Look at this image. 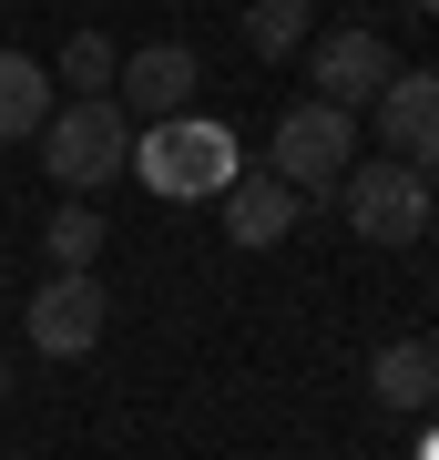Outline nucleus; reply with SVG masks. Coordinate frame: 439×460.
I'll use <instances>...</instances> for the list:
<instances>
[{
  "label": "nucleus",
  "instance_id": "f257e3e1",
  "mask_svg": "<svg viewBox=\"0 0 439 460\" xmlns=\"http://www.w3.org/2000/svg\"><path fill=\"white\" fill-rule=\"evenodd\" d=\"M133 174H144L163 205H205V195H225V184L245 174V154H235L225 123L174 113V123H133Z\"/></svg>",
  "mask_w": 439,
  "mask_h": 460
},
{
  "label": "nucleus",
  "instance_id": "f03ea898",
  "mask_svg": "<svg viewBox=\"0 0 439 460\" xmlns=\"http://www.w3.org/2000/svg\"><path fill=\"white\" fill-rule=\"evenodd\" d=\"M31 144H41V164H51L62 195H102L113 174H133V123H123L113 93H72V113H51Z\"/></svg>",
  "mask_w": 439,
  "mask_h": 460
},
{
  "label": "nucleus",
  "instance_id": "7ed1b4c3",
  "mask_svg": "<svg viewBox=\"0 0 439 460\" xmlns=\"http://www.w3.org/2000/svg\"><path fill=\"white\" fill-rule=\"evenodd\" d=\"M338 205H347V235H368V246H419L429 235V174L399 164V154H368V164L338 174Z\"/></svg>",
  "mask_w": 439,
  "mask_h": 460
},
{
  "label": "nucleus",
  "instance_id": "20e7f679",
  "mask_svg": "<svg viewBox=\"0 0 439 460\" xmlns=\"http://www.w3.org/2000/svg\"><path fill=\"white\" fill-rule=\"evenodd\" d=\"M347 164H358V113L347 102H296V113H277V133H266V174L296 184V195H327Z\"/></svg>",
  "mask_w": 439,
  "mask_h": 460
},
{
  "label": "nucleus",
  "instance_id": "39448f33",
  "mask_svg": "<svg viewBox=\"0 0 439 460\" xmlns=\"http://www.w3.org/2000/svg\"><path fill=\"white\" fill-rule=\"evenodd\" d=\"M195 83H205L195 41H144V51H123L113 102H123V123H174V113H195Z\"/></svg>",
  "mask_w": 439,
  "mask_h": 460
},
{
  "label": "nucleus",
  "instance_id": "423d86ee",
  "mask_svg": "<svg viewBox=\"0 0 439 460\" xmlns=\"http://www.w3.org/2000/svg\"><path fill=\"white\" fill-rule=\"evenodd\" d=\"M102 317H113V296H102L92 266H82V277H51L31 296V348L41 358H82V348H102Z\"/></svg>",
  "mask_w": 439,
  "mask_h": 460
},
{
  "label": "nucleus",
  "instance_id": "0eeeda50",
  "mask_svg": "<svg viewBox=\"0 0 439 460\" xmlns=\"http://www.w3.org/2000/svg\"><path fill=\"white\" fill-rule=\"evenodd\" d=\"M389 72H399V51L378 41L368 21H347V31L317 41V102H347V113H358V102L389 93Z\"/></svg>",
  "mask_w": 439,
  "mask_h": 460
},
{
  "label": "nucleus",
  "instance_id": "6e6552de",
  "mask_svg": "<svg viewBox=\"0 0 439 460\" xmlns=\"http://www.w3.org/2000/svg\"><path fill=\"white\" fill-rule=\"evenodd\" d=\"M378 144H389L399 164L439 174V72H389V93H378Z\"/></svg>",
  "mask_w": 439,
  "mask_h": 460
},
{
  "label": "nucleus",
  "instance_id": "1a4fd4ad",
  "mask_svg": "<svg viewBox=\"0 0 439 460\" xmlns=\"http://www.w3.org/2000/svg\"><path fill=\"white\" fill-rule=\"evenodd\" d=\"M215 205H225V235H235L245 256L286 246V226H296V184H277V174H235Z\"/></svg>",
  "mask_w": 439,
  "mask_h": 460
},
{
  "label": "nucleus",
  "instance_id": "9d476101",
  "mask_svg": "<svg viewBox=\"0 0 439 460\" xmlns=\"http://www.w3.org/2000/svg\"><path fill=\"white\" fill-rule=\"evenodd\" d=\"M368 389L389 399V410H408V420L439 410V348H429V338H389V348L368 358Z\"/></svg>",
  "mask_w": 439,
  "mask_h": 460
},
{
  "label": "nucleus",
  "instance_id": "9b49d317",
  "mask_svg": "<svg viewBox=\"0 0 439 460\" xmlns=\"http://www.w3.org/2000/svg\"><path fill=\"white\" fill-rule=\"evenodd\" d=\"M51 113H62V102H51V62H31V51L0 41V144H31Z\"/></svg>",
  "mask_w": 439,
  "mask_h": 460
},
{
  "label": "nucleus",
  "instance_id": "f8f14e48",
  "mask_svg": "<svg viewBox=\"0 0 439 460\" xmlns=\"http://www.w3.org/2000/svg\"><path fill=\"white\" fill-rule=\"evenodd\" d=\"M102 235H113V226H102V215L82 205V195H62V215L41 226V246H51V277H82V266L102 256Z\"/></svg>",
  "mask_w": 439,
  "mask_h": 460
},
{
  "label": "nucleus",
  "instance_id": "ddd939ff",
  "mask_svg": "<svg viewBox=\"0 0 439 460\" xmlns=\"http://www.w3.org/2000/svg\"><path fill=\"white\" fill-rule=\"evenodd\" d=\"M317 11L307 0H245V51H266V62H286V51H307Z\"/></svg>",
  "mask_w": 439,
  "mask_h": 460
},
{
  "label": "nucleus",
  "instance_id": "4468645a",
  "mask_svg": "<svg viewBox=\"0 0 439 460\" xmlns=\"http://www.w3.org/2000/svg\"><path fill=\"white\" fill-rule=\"evenodd\" d=\"M113 72H123V51L102 41V31H72L62 41V62H51V83H72V93H113Z\"/></svg>",
  "mask_w": 439,
  "mask_h": 460
},
{
  "label": "nucleus",
  "instance_id": "2eb2a0df",
  "mask_svg": "<svg viewBox=\"0 0 439 460\" xmlns=\"http://www.w3.org/2000/svg\"><path fill=\"white\" fill-rule=\"evenodd\" d=\"M0 399H11V358H0Z\"/></svg>",
  "mask_w": 439,
  "mask_h": 460
},
{
  "label": "nucleus",
  "instance_id": "dca6fc26",
  "mask_svg": "<svg viewBox=\"0 0 439 460\" xmlns=\"http://www.w3.org/2000/svg\"><path fill=\"white\" fill-rule=\"evenodd\" d=\"M408 11H439V0H408Z\"/></svg>",
  "mask_w": 439,
  "mask_h": 460
},
{
  "label": "nucleus",
  "instance_id": "f3484780",
  "mask_svg": "<svg viewBox=\"0 0 439 460\" xmlns=\"http://www.w3.org/2000/svg\"><path fill=\"white\" fill-rule=\"evenodd\" d=\"M429 348H439V328H429Z\"/></svg>",
  "mask_w": 439,
  "mask_h": 460
}]
</instances>
